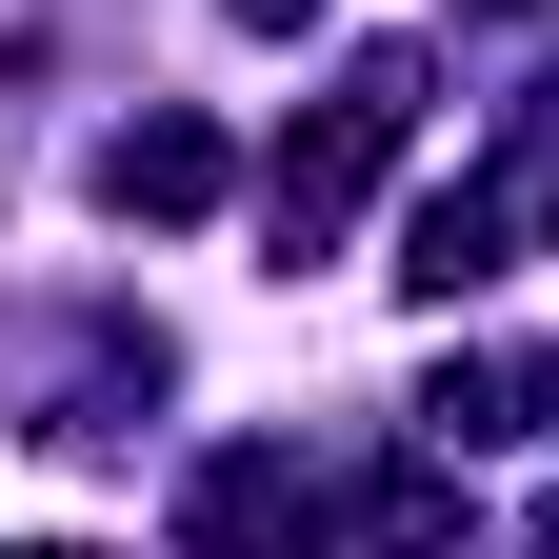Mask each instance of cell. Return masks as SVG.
<instances>
[{
	"label": "cell",
	"mask_w": 559,
	"mask_h": 559,
	"mask_svg": "<svg viewBox=\"0 0 559 559\" xmlns=\"http://www.w3.org/2000/svg\"><path fill=\"white\" fill-rule=\"evenodd\" d=\"M240 21H320V0H240Z\"/></svg>",
	"instance_id": "obj_3"
},
{
	"label": "cell",
	"mask_w": 559,
	"mask_h": 559,
	"mask_svg": "<svg viewBox=\"0 0 559 559\" xmlns=\"http://www.w3.org/2000/svg\"><path fill=\"white\" fill-rule=\"evenodd\" d=\"M479 21H520V0H479Z\"/></svg>",
	"instance_id": "obj_4"
},
{
	"label": "cell",
	"mask_w": 559,
	"mask_h": 559,
	"mask_svg": "<svg viewBox=\"0 0 559 559\" xmlns=\"http://www.w3.org/2000/svg\"><path fill=\"white\" fill-rule=\"evenodd\" d=\"M100 180H120V221H200V200H221V140H200V120H140Z\"/></svg>",
	"instance_id": "obj_2"
},
{
	"label": "cell",
	"mask_w": 559,
	"mask_h": 559,
	"mask_svg": "<svg viewBox=\"0 0 559 559\" xmlns=\"http://www.w3.org/2000/svg\"><path fill=\"white\" fill-rule=\"evenodd\" d=\"M520 221H539V180H440L400 221V280H419V300H479V280L520 260Z\"/></svg>",
	"instance_id": "obj_1"
}]
</instances>
